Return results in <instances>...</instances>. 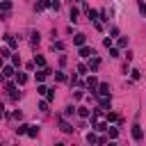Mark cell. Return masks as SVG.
<instances>
[{"label": "cell", "instance_id": "f546056e", "mask_svg": "<svg viewBox=\"0 0 146 146\" xmlns=\"http://www.w3.org/2000/svg\"><path fill=\"white\" fill-rule=\"evenodd\" d=\"M139 78H141V73H139L137 68H132V80H139Z\"/></svg>", "mask_w": 146, "mask_h": 146}, {"label": "cell", "instance_id": "8992f818", "mask_svg": "<svg viewBox=\"0 0 146 146\" xmlns=\"http://www.w3.org/2000/svg\"><path fill=\"white\" fill-rule=\"evenodd\" d=\"M75 112H78V116H80V119H89V114H91L87 107H75Z\"/></svg>", "mask_w": 146, "mask_h": 146}, {"label": "cell", "instance_id": "7c38bea8", "mask_svg": "<svg viewBox=\"0 0 146 146\" xmlns=\"http://www.w3.org/2000/svg\"><path fill=\"white\" fill-rule=\"evenodd\" d=\"M27 135L30 137H36L39 135V125H27Z\"/></svg>", "mask_w": 146, "mask_h": 146}, {"label": "cell", "instance_id": "4dcf8cb0", "mask_svg": "<svg viewBox=\"0 0 146 146\" xmlns=\"http://www.w3.org/2000/svg\"><path fill=\"white\" fill-rule=\"evenodd\" d=\"M39 110H43V112H46V110H48V100H41V103H39Z\"/></svg>", "mask_w": 146, "mask_h": 146}, {"label": "cell", "instance_id": "e0dca14e", "mask_svg": "<svg viewBox=\"0 0 146 146\" xmlns=\"http://www.w3.org/2000/svg\"><path fill=\"white\" fill-rule=\"evenodd\" d=\"M0 9H2V11H9V9H11V2H9V0H2V2H0Z\"/></svg>", "mask_w": 146, "mask_h": 146}, {"label": "cell", "instance_id": "836d02e7", "mask_svg": "<svg viewBox=\"0 0 146 146\" xmlns=\"http://www.w3.org/2000/svg\"><path fill=\"white\" fill-rule=\"evenodd\" d=\"M110 57H119V50L116 48H110Z\"/></svg>", "mask_w": 146, "mask_h": 146}, {"label": "cell", "instance_id": "4316f807", "mask_svg": "<svg viewBox=\"0 0 146 146\" xmlns=\"http://www.w3.org/2000/svg\"><path fill=\"white\" fill-rule=\"evenodd\" d=\"M87 71H89V68H87V66H84V64H80V66H78V73H80V75H84V73H87Z\"/></svg>", "mask_w": 146, "mask_h": 146}, {"label": "cell", "instance_id": "44dd1931", "mask_svg": "<svg viewBox=\"0 0 146 146\" xmlns=\"http://www.w3.org/2000/svg\"><path fill=\"white\" fill-rule=\"evenodd\" d=\"M107 125H110L107 121H100V123H96V130H107Z\"/></svg>", "mask_w": 146, "mask_h": 146}, {"label": "cell", "instance_id": "d4e9b609", "mask_svg": "<svg viewBox=\"0 0 146 146\" xmlns=\"http://www.w3.org/2000/svg\"><path fill=\"white\" fill-rule=\"evenodd\" d=\"M96 139H98V137H96L94 132H89V135H87V141H89V144H96Z\"/></svg>", "mask_w": 146, "mask_h": 146}, {"label": "cell", "instance_id": "e575fe53", "mask_svg": "<svg viewBox=\"0 0 146 146\" xmlns=\"http://www.w3.org/2000/svg\"><path fill=\"white\" fill-rule=\"evenodd\" d=\"M2 116H5V107L0 105V119H2Z\"/></svg>", "mask_w": 146, "mask_h": 146}, {"label": "cell", "instance_id": "ba28073f", "mask_svg": "<svg viewBox=\"0 0 146 146\" xmlns=\"http://www.w3.org/2000/svg\"><path fill=\"white\" fill-rule=\"evenodd\" d=\"M11 75H14V64H11V66H5V68H2V80H5V78H11Z\"/></svg>", "mask_w": 146, "mask_h": 146}, {"label": "cell", "instance_id": "d6a6232c", "mask_svg": "<svg viewBox=\"0 0 146 146\" xmlns=\"http://www.w3.org/2000/svg\"><path fill=\"white\" fill-rule=\"evenodd\" d=\"M52 48H57V50H62V48H64V43H62V41H55V43H52Z\"/></svg>", "mask_w": 146, "mask_h": 146}, {"label": "cell", "instance_id": "6da1fadb", "mask_svg": "<svg viewBox=\"0 0 146 146\" xmlns=\"http://www.w3.org/2000/svg\"><path fill=\"white\" fill-rule=\"evenodd\" d=\"M91 55H96V52H94V48H89V46H84V43H82V46H80V57L89 59Z\"/></svg>", "mask_w": 146, "mask_h": 146}, {"label": "cell", "instance_id": "7a4b0ae2", "mask_svg": "<svg viewBox=\"0 0 146 146\" xmlns=\"http://www.w3.org/2000/svg\"><path fill=\"white\" fill-rule=\"evenodd\" d=\"M98 66H100V59L91 55V57H89V64H87V68H89V71L94 73V71H98Z\"/></svg>", "mask_w": 146, "mask_h": 146}, {"label": "cell", "instance_id": "8fae6325", "mask_svg": "<svg viewBox=\"0 0 146 146\" xmlns=\"http://www.w3.org/2000/svg\"><path fill=\"white\" fill-rule=\"evenodd\" d=\"M48 75H50V68H43V71H39V73H36V80L41 82V80H46Z\"/></svg>", "mask_w": 146, "mask_h": 146}, {"label": "cell", "instance_id": "1f68e13d", "mask_svg": "<svg viewBox=\"0 0 146 146\" xmlns=\"http://www.w3.org/2000/svg\"><path fill=\"white\" fill-rule=\"evenodd\" d=\"M119 46H121V48H125V46H128V39H125V36H123V39H119Z\"/></svg>", "mask_w": 146, "mask_h": 146}, {"label": "cell", "instance_id": "cb8c5ba5", "mask_svg": "<svg viewBox=\"0 0 146 146\" xmlns=\"http://www.w3.org/2000/svg\"><path fill=\"white\" fill-rule=\"evenodd\" d=\"M105 119H107V123H110V121H116V119H119V116H116V114H114V112H107V116H105Z\"/></svg>", "mask_w": 146, "mask_h": 146}, {"label": "cell", "instance_id": "4fadbf2b", "mask_svg": "<svg viewBox=\"0 0 146 146\" xmlns=\"http://www.w3.org/2000/svg\"><path fill=\"white\" fill-rule=\"evenodd\" d=\"M78 16H80L78 7H71V21H73V23H78Z\"/></svg>", "mask_w": 146, "mask_h": 146}, {"label": "cell", "instance_id": "d590c367", "mask_svg": "<svg viewBox=\"0 0 146 146\" xmlns=\"http://www.w3.org/2000/svg\"><path fill=\"white\" fill-rule=\"evenodd\" d=\"M0 68H2V57H0Z\"/></svg>", "mask_w": 146, "mask_h": 146}, {"label": "cell", "instance_id": "f1b7e54d", "mask_svg": "<svg viewBox=\"0 0 146 146\" xmlns=\"http://www.w3.org/2000/svg\"><path fill=\"white\" fill-rule=\"evenodd\" d=\"M50 7L57 11V9H59V0H50Z\"/></svg>", "mask_w": 146, "mask_h": 146}, {"label": "cell", "instance_id": "9a60e30c", "mask_svg": "<svg viewBox=\"0 0 146 146\" xmlns=\"http://www.w3.org/2000/svg\"><path fill=\"white\" fill-rule=\"evenodd\" d=\"M16 82H18V84H25V82H27V75H25V73H16Z\"/></svg>", "mask_w": 146, "mask_h": 146}, {"label": "cell", "instance_id": "5b68a950", "mask_svg": "<svg viewBox=\"0 0 146 146\" xmlns=\"http://www.w3.org/2000/svg\"><path fill=\"white\" fill-rule=\"evenodd\" d=\"M100 107H103V110H110V107H112V98H110V96H103V98H100Z\"/></svg>", "mask_w": 146, "mask_h": 146}, {"label": "cell", "instance_id": "30bf717a", "mask_svg": "<svg viewBox=\"0 0 146 146\" xmlns=\"http://www.w3.org/2000/svg\"><path fill=\"white\" fill-rule=\"evenodd\" d=\"M132 137H135L137 141H139V139L144 137V132H141V128H139V125H132Z\"/></svg>", "mask_w": 146, "mask_h": 146}, {"label": "cell", "instance_id": "83f0119b", "mask_svg": "<svg viewBox=\"0 0 146 146\" xmlns=\"http://www.w3.org/2000/svg\"><path fill=\"white\" fill-rule=\"evenodd\" d=\"M55 78H57V80H59V82H64V80H66V75H64V73H62V71H57V73H55Z\"/></svg>", "mask_w": 146, "mask_h": 146}, {"label": "cell", "instance_id": "2e32d148", "mask_svg": "<svg viewBox=\"0 0 146 146\" xmlns=\"http://www.w3.org/2000/svg\"><path fill=\"white\" fill-rule=\"evenodd\" d=\"M107 135H110V139H116V137H119V130H116V128H110V125H107Z\"/></svg>", "mask_w": 146, "mask_h": 146}, {"label": "cell", "instance_id": "9c48e42d", "mask_svg": "<svg viewBox=\"0 0 146 146\" xmlns=\"http://www.w3.org/2000/svg\"><path fill=\"white\" fill-rule=\"evenodd\" d=\"M7 91H9V96H11V98H14V100H16V98H18V96H21V94H18V89H16V87H14V84H7Z\"/></svg>", "mask_w": 146, "mask_h": 146}, {"label": "cell", "instance_id": "277c9868", "mask_svg": "<svg viewBox=\"0 0 146 146\" xmlns=\"http://www.w3.org/2000/svg\"><path fill=\"white\" fill-rule=\"evenodd\" d=\"M96 89H98V94H100V96H110V84H107V82H103V84H98Z\"/></svg>", "mask_w": 146, "mask_h": 146}, {"label": "cell", "instance_id": "ffe728a7", "mask_svg": "<svg viewBox=\"0 0 146 146\" xmlns=\"http://www.w3.org/2000/svg\"><path fill=\"white\" fill-rule=\"evenodd\" d=\"M73 114H75V107H71V105H68V107L64 110V116H73Z\"/></svg>", "mask_w": 146, "mask_h": 146}, {"label": "cell", "instance_id": "7402d4cb", "mask_svg": "<svg viewBox=\"0 0 146 146\" xmlns=\"http://www.w3.org/2000/svg\"><path fill=\"white\" fill-rule=\"evenodd\" d=\"M16 132H18V135H27V125H25V123H23V125H18V128H16Z\"/></svg>", "mask_w": 146, "mask_h": 146}, {"label": "cell", "instance_id": "3957f363", "mask_svg": "<svg viewBox=\"0 0 146 146\" xmlns=\"http://www.w3.org/2000/svg\"><path fill=\"white\" fill-rule=\"evenodd\" d=\"M87 87H89V89H91V91H94V89H96V87H98V80H96V75H94V73H91V75H89V78H87Z\"/></svg>", "mask_w": 146, "mask_h": 146}, {"label": "cell", "instance_id": "484cf974", "mask_svg": "<svg viewBox=\"0 0 146 146\" xmlns=\"http://www.w3.org/2000/svg\"><path fill=\"white\" fill-rule=\"evenodd\" d=\"M11 52H9V48H0V57H9Z\"/></svg>", "mask_w": 146, "mask_h": 146}, {"label": "cell", "instance_id": "52a82bcc", "mask_svg": "<svg viewBox=\"0 0 146 146\" xmlns=\"http://www.w3.org/2000/svg\"><path fill=\"white\" fill-rule=\"evenodd\" d=\"M34 66H41V68H46V57H41V55H34Z\"/></svg>", "mask_w": 146, "mask_h": 146}, {"label": "cell", "instance_id": "d6986e66", "mask_svg": "<svg viewBox=\"0 0 146 146\" xmlns=\"http://www.w3.org/2000/svg\"><path fill=\"white\" fill-rule=\"evenodd\" d=\"M62 130H64V132H73V125L66 123V121H62Z\"/></svg>", "mask_w": 146, "mask_h": 146}, {"label": "cell", "instance_id": "603a6c76", "mask_svg": "<svg viewBox=\"0 0 146 146\" xmlns=\"http://www.w3.org/2000/svg\"><path fill=\"white\" fill-rule=\"evenodd\" d=\"M11 64H14V66H21V57H18V55H11Z\"/></svg>", "mask_w": 146, "mask_h": 146}, {"label": "cell", "instance_id": "5bb4252c", "mask_svg": "<svg viewBox=\"0 0 146 146\" xmlns=\"http://www.w3.org/2000/svg\"><path fill=\"white\" fill-rule=\"evenodd\" d=\"M73 43H75V46H82V43H84V34H75V36H73Z\"/></svg>", "mask_w": 146, "mask_h": 146}, {"label": "cell", "instance_id": "ac0fdd59", "mask_svg": "<svg viewBox=\"0 0 146 146\" xmlns=\"http://www.w3.org/2000/svg\"><path fill=\"white\" fill-rule=\"evenodd\" d=\"M36 91H39V94H41V96H46V94H48V91H50V89H48V87H46V84H39V87H36Z\"/></svg>", "mask_w": 146, "mask_h": 146}]
</instances>
